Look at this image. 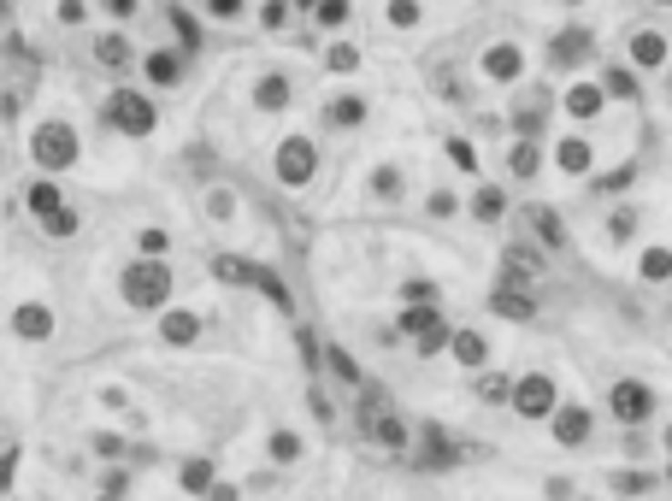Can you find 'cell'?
Returning a JSON list of instances; mask_svg holds the SVG:
<instances>
[{
    "label": "cell",
    "mask_w": 672,
    "mask_h": 501,
    "mask_svg": "<svg viewBox=\"0 0 672 501\" xmlns=\"http://www.w3.org/2000/svg\"><path fill=\"white\" fill-rule=\"evenodd\" d=\"M584 431H590L584 413H560V436H566V443H572V436H584Z\"/></svg>",
    "instance_id": "10"
},
{
    "label": "cell",
    "mask_w": 672,
    "mask_h": 501,
    "mask_svg": "<svg viewBox=\"0 0 672 501\" xmlns=\"http://www.w3.org/2000/svg\"><path fill=\"white\" fill-rule=\"evenodd\" d=\"M614 413L619 419H643L649 413V390L643 383H614Z\"/></svg>",
    "instance_id": "3"
},
{
    "label": "cell",
    "mask_w": 672,
    "mask_h": 501,
    "mask_svg": "<svg viewBox=\"0 0 672 501\" xmlns=\"http://www.w3.org/2000/svg\"><path fill=\"white\" fill-rule=\"evenodd\" d=\"M519 407H525V413H549V383L525 378V383H519Z\"/></svg>",
    "instance_id": "7"
},
{
    "label": "cell",
    "mask_w": 672,
    "mask_h": 501,
    "mask_svg": "<svg viewBox=\"0 0 672 501\" xmlns=\"http://www.w3.org/2000/svg\"><path fill=\"white\" fill-rule=\"evenodd\" d=\"M112 118H118L130 136L154 130V107H148V100H136V95H112Z\"/></svg>",
    "instance_id": "2"
},
{
    "label": "cell",
    "mask_w": 672,
    "mask_h": 501,
    "mask_svg": "<svg viewBox=\"0 0 672 501\" xmlns=\"http://www.w3.org/2000/svg\"><path fill=\"white\" fill-rule=\"evenodd\" d=\"M36 154H42L47 166H66L71 159V130H42L36 136Z\"/></svg>",
    "instance_id": "4"
},
{
    "label": "cell",
    "mask_w": 672,
    "mask_h": 501,
    "mask_svg": "<svg viewBox=\"0 0 672 501\" xmlns=\"http://www.w3.org/2000/svg\"><path fill=\"white\" fill-rule=\"evenodd\" d=\"M278 171H283V178H290V183H301L307 171H313V154H307V142H290V148H283Z\"/></svg>",
    "instance_id": "5"
},
{
    "label": "cell",
    "mask_w": 672,
    "mask_h": 501,
    "mask_svg": "<svg viewBox=\"0 0 672 501\" xmlns=\"http://www.w3.org/2000/svg\"><path fill=\"white\" fill-rule=\"evenodd\" d=\"M124 290H130V301H142V307H159V301H166V271H159V266H142V271H130V278H124Z\"/></svg>",
    "instance_id": "1"
},
{
    "label": "cell",
    "mask_w": 672,
    "mask_h": 501,
    "mask_svg": "<svg viewBox=\"0 0 672 501\" xmlns=\"http://www.w3.org/2000/svg\"><path fill=\"white\" fill-rule=\"evenodd\" d=\"M495 307H502L507 319H531V301H525V295H507V290H502V295H495Z\"/></svg>",
    "instance_id": "8"
},
{
    "label": "cell",
    "mask_w": 672,
    "mask_h": 501,
    "mask_svg": "<svg viewBox=\"0 0 672 501\" xmlns=\"http://www.w3.org/2000/svg\"><path fill=\"white\" fill-rule=\"evenodd\" d=\"M454 354L460 360H484V343H478V336H454Z\"/></svg>",
    "instance_id": "11"
},
{
    "label": "cell",
    "mask_w": 672,
    "mask_h": 501,
    "mask_svg": "<svg viewBox=\"0 0 672 501\" xmlns=\"http://www.w3.org/2000/svg\"><path fill=\"white\" fill-rule=\"evenodd\" d=\"M537 230L549 236V242H560V224H555V212H543V207H537Z\"/></svg>",
    "instance_id": "15"
},
{
    "label": "cell",
    "mask_w": 672,
    "mask_h": 501,
    "mask_svg": "<svg viewBox=\"0 0 672 501\" xmlns=\"http://www.w3.org/2000/svg\"><path fill=\"white\" fill-rule=\"evenodd\" d=\"M584 159H590V148H584V142H566V148H560V166H566V171H584Z\"/></svg>",
    "instance_id": "9"
},
{
    "label": "cell",
    "mask_w": 672,
    "mask_h": 501,
    "mask_svg": "<svg viewBox=\"0 0 672 501\" xmlns=\"http://www.w3.org/2000/svg\"><path fill=\"white\" fill-rule=\"evenodd\" d=\"M637 59H643V66H655V59H661V42H655V36H643V42H637Z\"/></svg>",
    "instance_id": "13"
},
{
    "label": "cell",
    "mask_w": 672,
    "mask_h": 501,
    "mask_svg": "<svg viewBox=\"0 0 672 501\" xmlns=\"http://www.w3.org/2000/svg\"><path fill=\"white\" fill-rule=\"evenodd\" d=\"M54 207H59V195L42 183V189H36V212H47V219H54Z\"/></svg>",
    "instance_id": "14"
},
{
    "label": "cell",
    "mask_w": 672,
    "mask_h": 501,
    "mask_svg": "<svg viewBox=\"0 0 672 501\" xmlns=\"http://www.w3.org/2000/svg\"><path fill=\"white\" fill-rule=\"evenodd\" d=\"M495 212H502V195L484 189V195H478V219H495Z\"/></svg>",
    "instance_id": "12"
},
{
    "label": "cell",
    "mask_w": 672,
    "mask_h": 501,
    "mask_svg": "<svg viewBox=\"0 0 672 501\" xmlns=\"http://www.w3.org/2000/svg\"><path fill=\"white\" fill-rule=\"evenodd\" d=\"M366 424H372V436H378V443L402 448V419H390V413H372V407H366Z\"/></svg>",
    "instance_id": "6"
}]
</instances>
